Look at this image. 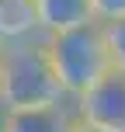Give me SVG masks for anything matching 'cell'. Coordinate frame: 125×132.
I'll return each mask as SVG.
<instances>
[{"label": "cell", "instance_id": "6da1fadb", "mask_svg": "<svg viewBox=\"0 0 125 132\" xmlns=\"http://www.w3.org/2000/svg\"><path fill=\"white\" fill-rule=\"evenodd\" d=\"M42 45H45L49 66L56 73V84L70 101L84 97L101 77L111 73V56H108V38L101 21L70 28L59 35H45Z\"/></svg>", "mask_w": 125, "mask_h": 132}, {"label": "cell", "instance_id": "7a4b0ae2", "mask_svg": "<svg viewBox=\"0 0 125 132\" xmlns=\"http://www.w3.org/2000/svg\"><path fill=\"white\" fill-rule=\"evenodd\" d=\"M70 101L56 84L42 38H21L4 45V70H0V104L4 111L14 108H42Z\"/></svg>", "mask_w": 125, "mask_h": 132}, {"label": "cell", "instance_id": "3957f363", "mask_svg": "<svg viewBox=\"0 0 125 132\" xmlns=\"http://www.w3.org/2000/svg\"><path fill=\"white\" fill-rule=\"evenodd\" d=\"M77 115L104 132H125V73L111 70L84 97H77Z\"/></svg>", "mask_w": 125, "mask_h": 132}, {"label": "cell", "instance_id": "277c9868", "mask_svg": "<svg viewBox=\"0 0 125 132\" xmlns=\"http://www.w3.org/2000/svg\"><path fill=\"white\" fill-rule=\"evenodd\" d=\"M77 101H59V104L42 108H14L4 111L0 132H73L77 125Z\"/></svg>", "mask_w": 125, "mask_h": 132}, {"label": "cell", "instance_id": "5b68a950", "mask_svg": "<svg viewBox=\"0 0 125 132\" xmlns=\"http://www.w3.org/2000/svg\"><path fill=\"white\" fill-rule=\"evenodd\" d=\"M31 11L42 35H59V31L97 21L90 0H31Z\"/></svg>", "mask_w": 125, "mask_h": 132}, {"label": "cell", "instance_id": "8992f818", "mask_svg": "<svg viewBox=\"0 0 125 132\" xmlns=\"http://www.w3.org/2000/svg\"><path fill=\"white\" fill-rule=\"evenodd\" d=\"M104 38H108L111 70L125 73V18H118V21H104Z\"/></svg>", "mask_w": 125, "mask_h": 132}, {"label": "cell", "instance_id": "52a82bcc", "mask_svg": "<svg viewBox=\"0 0 125 132\" xmlns=\"http://www.w3.org/2000/svg\"><path fill=\"white\" fill-rule=\"evenodd\" d=\"M90 7H94V18H97L101 24L125 18V0H90Z\"/></svg>", "mask_w": 125, "mask_h": 132}, {"label": "cell", "instance_id": "ba28073f", "mask_svg": "<svg viewBox=\"0 0 125 132\" xmlns=\"http://www.w3.org/2000/svg\"><path fill=\"white\" fill-rule=\"evenodd\" d=\"M73 132H104V129H97V125H90V122L77 118V125H73Z\"/></svg>", "mask_w": 125, "mask_h": 132}, {"label": "cell", "instance_id": "9c48e42d", "mask_svg": "<svg viewBox=\"0 0 125 132\" xmlns=\"http://www.w3.org/2000/svg\"><path fill=\"white\" fill-rule=\"evenodd\" d=\"M0 70H4V45H0Z\"/></svg>", "mask_w": 125, "mask_h": 132}]
</instances>
